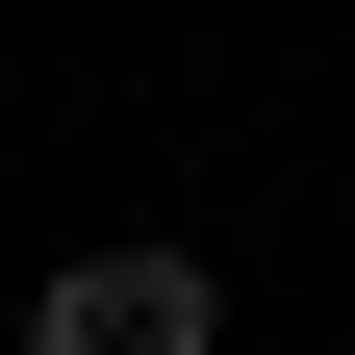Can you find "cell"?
Segmentation results:
<instances>
[{
  "mask_svg": "<svg viewBox=\"0 0 355 355\" xmlns=\"http://www.w3.org/2000/svg\"><path fill=\"white\" fill-rule=\"evenodd\" d=\"M26 355H229V254H178V229L51 254V279H26Z\"/></svg>",
  "mask_w": 355,
  "mask_h": 355,
  "instance_id": "6da1fadb",
  "label": "cell"
}]
</instances>
